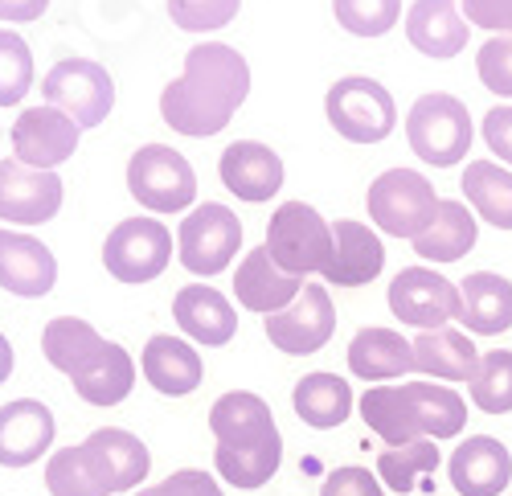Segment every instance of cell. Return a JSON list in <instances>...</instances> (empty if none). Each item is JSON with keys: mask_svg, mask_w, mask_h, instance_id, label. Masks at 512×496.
I'll use <instances>...</instances> for the list:
<instances>
[{"mask_svg": "<svg viewBox=\"0 0 512 496\" xmlns=\"http://www.w3.org/2000/svg\"><path fill=\"white\" fill-rule=\"evenodd\" d=\"M250 95V66L234 46L201 41L185 58V74L160 91V119L173 132L205 140L230 128Z\"/></svg>", "mask_w": 512, "mask_h": 496, "instance_id": "1", "label": "cell"}, {"mask_svg": "<svg viewBox=\"0 0 512 496\" xmlns=\"http://www.w3.org/2000/svg\"><path fill=\"white\" fill-rule=\"evenodd\" d=\"M209 431L218 439L213 447V468L218 476L242 492L263 488L279 464H283V435L275 427L271 406L250 394V390H230L209 406Z\"/></svg>", "mask_w": 512, "mask_h": 496, "instance_id": "2", "label": "cell"}, {"mask_svg": "<svg viewBox=\"0 0 512 496\" xmlns=\"http://www.w3.org/2000/svg\"><path fill=\"white\" fill-rule=\"evenodd\" d=\"M152 456L140 435L123 427H99L78 447H62L46 464L50 496H115L148 480Z\"/></svg>", "mask_w": 512, "mask_h": 496, "instance_id": "3", "label": "cell"}, {"mask_svg": "<svg viewBox=\"0 0 512 496\" xmlns=\"http://www.w3.org/2000/svg\"><path fill=\"white\" fill-rule=\"evenodd\" d=\"M361 419L386 447L418 439H455L467 427V402L451 386L435 382L373 386L361 394Z\"/></svg>", "mask_w": 512, "mask_h": 496, "instance_id": "4", "label": "cell"}, {"mask_svg": "<svg viewBox=\"0 0 512 496\" xmlns=\"http://www.w3.org/2000/svg\"><path fill=\"white\" fill-rule=\"evenodd\" d=\"M472 115L467 103H459L447 91H431L422 95L410 115H406V140L414 148L418 160L435 164V169H451L467 152H472Z\"/></svg>", "mask_w": 512, "mask_h": 496, "instance_id": "5", "label": "cell"}, {"mask_svg": "<svg viewBox=\"0 0 512 496\" xmlns=\"http://www.w3.org/2000/svg\"><path fill=\"white\" fill-rule=\"evenodd\" d=\"M324 115L349 144H381L398 128V103L377 78L349 74L328 87Z\"/></svg>", "mask_w": 512, "mask_h": 496, "instance_id": "6", "label": "cell"}, {"mask_svg": "<svg viewBox=\"0 0 512 496\" xmlns=\"http://www.w3.org/2000/svg\"><path fill=\"white\" fill-rule=\"evenodd\" d=\"M365 210L373 218V226L381 234H394V238H418L426 226L435 222L439 214V197L435 185L426 181L414 169H390L381 173L369 193H365Z\"/></svg>", "mask_w": 512, "mask_h": 496, "instance_id": "7", "label": "cell"}, {"mask_svg": "<svg viewBox=\"0 0 512 496\" xmlns=\"http://www.w3.org/2000/svg\"><path fill=\"white\" fill-rule=\"evenodd\" d=\"M127 193L152 214H181L197 197V173L177 148L144 144L127 160Z\"/></svg>", "mask_w": 512, "mask_h": 496, "instance_id": "8", "label": "cell"}, {"mask_svg": "<svg viewBox=\"0 0 512 496\" xmlns=\"http://www.w3.org/2000/svg\"><path fill=\"white\" fill-rule=\"evenodd\" d=\"M267 251L295 279L324 275L328 255H332V226L312 210V205L283 201L267 226Z\"/></svg>", "mask_w": 512, "mask_h": 496, "instance_id": "9", "label": "cell"}, {"mask_svg": "<svg viewBox=\"0 0 512 496\" xmlns=\"http://www.w3.org/2000/svg\"><path fill=\"white\" fill-rule=\"evenodd\" d=\"M238 251H242V222L222 201H205L197 210H189V218L177 230L181 267L201 279L222 275L238 259Z\"/></svg>", "mask_w": 512, "mask_h": 496, "instance_id": "10", "label": "cell"}, {"mask_svg": "<svg viewBox=\"0 0 512 496\" xmlns=\"http://www.w3.org/2000/svg\"><path fill=\"white\" fill-rule=\"evenodd\" d=\"M41 95L50 107L70 115L78 128H99L115 107V82L107 66L91 58H62L46 78H41Z\"/></svg>", "mask_w": 512, "mask_h": 496, "instance_id": "11", "label": "cell"}, {"mask_svg": "<svg viewBox=\"0 0 512 496\" xmlns=\"http://www.w3.org/2000/svg\"><path fill=\"white\" fill-rule=\"evenodd\" d=\"M173 259V234L156 218H123L103 242V267L119 283H152Z\"/></svg>", "mask_w": 512, "mask_h": 496, "instance_id": "12", "label": "cell"}, {"mask_svg": "<svg viewBox=\"0 0 512 496\" xmlns=\"http://www.w3.org/2000/svg\"><path fill=\"white\" fill-rule=\"evenodd\" d=\"M390 312L410 328L435 333L447 320H459V287L435 267H402L390 283Z\"/></svg>", "mask_w": 512, "mask_h": 496, "instance_id": "13", "label": "cell"}, {"mask_svg": "<svg viewBox=\"0 0 512 496\" xmlns=\"http://www.w3.org/2000/svg\"><path fill=\"white\" fill-rule=\"evenodd\" d=\"M267 341L291 357H308L320 353L328 345V337L336 333V312L328 300L324 283H304V292L295 304H287L283 312L267 316Z\"/></svg>", "mask_w": 512, "mask_h": 496, "instance_id": "14", "label": "cell"}, {"mask_svg": "<svg viewBox=\"0 0 512 496\" xmlns=\"http://www.w3.org/2000/svg\"><path fill=\"white\" fill-rule=\"evenodd\" d=\"M78 136L82 128L58 107H25L21 119L13 123V152L29 169L54 173L58 164H66L78 152Z\"/></svg>", "mask_w": 512, "mask_h": 496, "instance_id": "15", "label": "cell"}, {"mask_svg": "<svg viewBox=\"0 0 512 496\" xmlns=\"http://www.w3.org/2000/svg\"><path fill=\"white\" fill-rule=\"evenodd\" d=\"M62 210V181L58 173L29 169L17 156L0 160V222L41 226Z\"/></svg>", "mask_w": 512, "mask_h": 496, "instance_id": "16", "label": "cell"}, {"mask_svg": "<svg viewBox=\"0 0 512 496\" xmlns=\"http://www.w3.org/2000/svg\"><path fill=\"white\" fill-rule=\"evenodd\" d=\"M54 410L37 398H17L0 406V468H29L54 447Z\"/></svg>", "mask_w": 512, "mask_h": 496, "instance_id": "17", "label": "cell"}, {"mask_svg": "<svg viewBox=\"0 0 512 496\" xmlns=\"http://www.w3.org/2000/svg\"><path fill=\"white\" fill-rule=\"evenodd\" d=\"M58 283V259L46 242H37L33 234L0 226V287L25 300L50 296Z\"/></svg>", "mask_w": 512, "mask_h": 496, "instance_id": "18", "label": "cell"}, {"mask_svg": "<svg viewBox=\"0 0 512 496\" xmlns=\"http://www.w3.org/2000/svg\"><path fill=\"white\" fill-rule=\"evenodd\" d=\"M70 386L82 402L91 406H119L136 386V361L127 357L123 345L115 341H99L91 353H82L78 365L70 369Z\"/></svg>", "mask_w": 512, "mask_h": 496, "instance_id": "19", "label": "cell"}, {"mask_svg": "<svg viewBox=\"0 0 512 496\" xmlns=\"http://www.w3.org/2000/svg\"><path fill=\"white\" fill-rule=\"evenodd\" d=\"M218 173H222V185L250 205L271 201L283 189V160L275 148L259 140H234L218 160Z\"/></svg>", "mask_w": 512, "mask_h": 496, "instance_id": "20", "label": "cell"}, {"mask_svg": "<svg viewBox=\"0 0 512 496\" xmlns=\"http://www.w3.org/2000/svg\"><path fill=\"white\" fill-rule=\"evenodd\" d=\"M459 496H500L512 484V456L492 435H467L447 464Z\"/></svg>", "mask_w": 512, "mask_h": 496, "instance_id": "21", "label": "cell"}, {"mask_svg": "<svg viewBox=\"0 0 512 496\" xmlns=\"http://www.w3.org/2000/svg\"><path fill=\"white\" fill-rule=\"evenodd\" d=\"M304 292V283L287 275L271 251H267V242L263 246H254V251H246V259L238 263V275H234V296L242 308L250 312H259V316H275L283 312L287 304H295Z\"/></svg>", "mask_w": 512, "mask_h": 496, "instance_id": "22", "label": "cell"}, {"mask_svg": "<svg viewBox=\"0 0 512 496\" xmlns=\"http://www.w3.org/2000/svg\"><path fill=\"white\" fill-rule=\"evenodd\" d=\"M173 316L181 324V333L205 349L230 345L238 333V312L234 304L209 283H189L173 296Z\"/></svg>", "mask_w": 512, "mask_h": 496, "instance_id": "23", "label": "cell"}, {"mask_svg": "<svg viewBox=\"0 0 512 496\" xmlns=\"http://www.w3.org/2000/svg\"><path fill=\"white\" fill-rule=\"evenodd\" d=\"M381 267H386V246H381L377 230H369L365 222L340 218L332 226V255H328L324 279L336 287H361V283H373Z\"/></svg>", "mask_w": 512, "mask_h": 496, "instance_id": "24", "label": "cell"}, {"mask_svg": "<svg viewBox=\"0 0 512 496\" xmlns=\"http://www.w3.org/2000/svg\"><path fill=\"white\" fill-rule=\"evenodd\" d=\"M140 369L144 378L152 382V390H160L164 398H185L201 386L205 378V361L201 353L181 341V337H168V333H156L144 353H140Z\"/></svg>", "mask_w": 512, "mask_h": 496, "instance_id": "25", "label": "cell"}, {"mask_svg": "<svg viewBox=\"0 0 512 496\" xmlns=\"http://www.w3.org/2000/svg\"><path fill=\"white\" fill-rule=\"evenodd\" d=\"M459 324L476 337H500L512 328V283L496 271H476L459 283Z\"/></svg>", "mask_w": 512, "mask_h": 496, "instance_id": "26", "label": "cell"}, {"mask_svg": "<svg viewBox=\"0 0 512 496\" xmlns=\"http://www.w3.org/2000/svg\"><path fill=\"white\" fill-rule=\"evenodd\" d=\"M406 37L426 58H455L467 46V21L455 0H414L406 13Z\"/></svg>", "mask_w": 512, "mask_h": 496, "instance_id": "27", "label": "cell"}, {"mask_svg": "<svg viewBox=\"0 0 512 496\" xmlns=\"http://www.w3.org/2000/svg\"><path fill=\"white\" fill-rule=\"evenodd\" d=\"M414 369L435 382H472L480 369L476 341L459 328H435L414 337Z\"/></svg>", "mask_w": 512, "mask_h": 496, "instance_id": "28", "label": "cell"}, {"mask_svg": "<svg viewBox=\"0 0 512 496\" xmlns=\"http://www.w3.org/2000/svg\"><path fill=\"white\" fill-rule=\"evenodd\" d=\"M349 369L361 382H390L414 369V341L394 328H361L349 345Z\"/></svg>", "mask_w": 512, "mask_h": 496, "instance_id": "29", "label": "cell"}, {"mask_svg": "<svg viewBox=\"0 0 512 496\" xmlns=\"http://www.w3.org/2000/svg\"><path fill=\"white\" fill-rule=\"evenodd\" d=\"M291 406H295V415H300V423H308L316 431H332L353 415V386L320 369V374H308L295 382Z\"/></svg>", "mask_w": 512, "mask_h": 496, "instance_id": "30", "label": "cell"}, {"mask_svg": "<svg viewBox=\"0 0 512 496\" xmlns=\"http://www.w3.org/2000/svg\"><path fill=\"white\" fill-rule=\"evenodd\" d=\"M476 234V214L463 201H439V214L414 238V251L426 263H459L476 246Z\"/></svg>", "mask_w": 512, "mask_h": 496, "instance_id": "31", "label": "cell"}, {"mask_svg": "<svg viewBox=\"0 0 512 496\" xmlns=\"http://www.w3.org/2000/svg\"><path fill=\"white\" fill-rule=\"evenodd\" d=\"M463 197L467 205L492 222L496 230H512V173L500 169L496 160H472L463 169Z\"/></svg>", "mask_w": 512, "mask_h": 496, "instance_id": "32", "label": "cell"}, {"mask_svg": "<svg viewBox=\"0 0 512 496\" xmlns=\"http://www.w3.org/2000/svg\"><path fill=\"white\" fill-rule=\"evenodd\" d=\"M435 468H439L435 439H418V443L381 447L377 451V480L386 488H394V492H414L418 480L435 476Z\"/></svg>", "mask_w": 512, "mask_h": 496, "instance_id": "33", "label": "cell"}, {"mask_svg": "<svg viewBox=\"0 0 512 496\" xmlns=\"http://www.w3.org/2000/svg\"><path fill=\"white\" fill-rule=\"evenodd\" d=\"M99 328L78 320V316H58L46 324V333H41V353H46V361L54 369H62V374H70V369L78 365L82 353H91L99 345Z\"/></svg>", "mask_w": 512, "mask_h": 496, "instance_id": "34", "label": "cell"}, {"mask_svg": "<svg viewBox=\"0 0 512 496\" xmlns=\"http://www.w3.org/2000/svg\"><path fill=\"white\" fill-rule=\"evenodd\" d=\"M472 402L484 415H508L512 410V349H492L480 357L472 378Z\"/></svg>", "mask_w": 512, "mask_h": 496, "instance_id": "35", "label": "cell"}, {"mask_svg": "<svg viewBox=\"0 0 512 496\" xmlns=\"http://www.w3.org/2000/svg\"><path fill=\"white\" fill-rule=\"evenodd\" d=\"M33 91V54L25 37L0 29V107H17Z\"/></svg>", "mask_w": 512, "mask_h": 496, "instance_id": "36", "label": "cell"}, {"mask_svg": "<svg viewBox=\"0 0 512 496\" xmlns=\"http://www.w3.org/2000/svg\"><path fill=\"white\" fill-rule=\"evenodd\" d=\"M332 13L353 37H386L402 21V0H332Z\"/></svg>", "mask_w": 512, "mask_h": 496, "instance_id": "37", "label": "cell"}, {"mask_svg": "<svg viewBox=\"0 0 512 496\" xmlns=\"http://www.w3.org/2000/svg\"><path fill=\"white\" fill-rule=\"evenodd\" d=\"M242 0H168V17L185 33H213L238 17Z\"/></svg>", "mask_w": 512, "mask_h": 496, "instance_id": "38", "label": "cell"}, {"mask_svg": "<svg viewBox=\"0 0 512 496\" xmlns=\"http://www.w3.org/2000/svg\"><path fill=\"white\" fill-rule=\"evenodd\" d=\"M476 70H480V82L492 95L512 99V33H500V37L484 41V50L476 54Z\"/></svg>", "mask_w": 512, "mask_h": 496, "instance_id": "39", "label": "cell"}, {"mask_svg": "<svg viewBox=\"0 0 512 496\" xmlns=\"http://www.w3.org/2000/svg\"><path fill=\"white\" fill-rule=\"evenodd\" d=\"M132 496H226V492H222V484L213 480L209 472H201V468H181V472H173L168 480L148 484V488H140V492H132Z\"/></svg>", "mask_w": 512, "mask_h": 496, "instance_id": "40", "label": "cell"}, {"mask_svg": "<svg viewBox=\"0 0 512 496\" xmlns=\"http://www.w3.org/2000/svg\"><path fill=\"white\" fill-rule=\"evenodd\" d=\"M320 496H386V484L377 480V472L369 468H336L324 476Z\"/></svg>", "mask_w": 512, "mask_h": 496, "instance_id": "41", "label": "cell"}, {"mask_svg": "<svg viewBox=\"0 0 512 496\" xmlns=\"http://www.w3.org/2000/svg\"><path fill=\"white\" fill-rule=\"evenodd\" d=\"M463 21L488 29L492 37L512 33V0H463Z\"/></svg>", "mask_w": 512, "mask_h": 496, "instance_id": "42", "label": "cell"}, {"mask_svg": "<svg viewBox=\"0 0 512 496\" xmlns=\"http://www.w3.org/2000/svg\"><path fill=\"white\" fill-rule=\"evenodd\" d=\"M484 144L500 156V164H512V107H492L484 115Z\"/></svg>", "mask_w": 512, "mask_h": 496, "instance_id": "43", "label": "cell"}, {"mask_svg": "<svg viewBox=\"0 0 512 496\" xmlns=\"http://www.w3.org/2000/svg\"><path fill=\"white\" fill-rule=\"evenodd\" d=\"M46 9H50V0H0V21L25 25V21H37Z\"/></svg>", "mask_w": 512, "mask_h": 496, "instance_id": "44", "label": "cell"}, {"mask_svg": "<svg viewBox=\"0 0 512 496\" xmlns=\"http://www.w3.org/2000/svg\"><path fill=\"white\" fill-rule=\"evenodd\" d=\"M13 365H17V353H13L9 337H5V333H0V382H9V374H13Z\"/></svg>", "mask_w": 512, "mask_h": 496, "instance_id": "45", "label": "cell"}]
</instances>
